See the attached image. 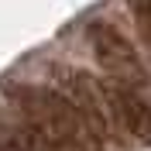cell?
<instances>
[{
    "instance_id": "6da1fadb",
    "label": "cell",
    "mask_w": 151,
    "mask_h": 151,
    "mask_svg": "<svg viewBox=\"0 0 151 151\" xmlns=\"http://www.w3.org/2000/svg\"><path fill=\"white\" fill-rule=\"evenodd\" d=\"M14 106L21 113H28L31 120L52 137L55 144H62L65 151H106L103 137H96V131L79 117L72 103L58 89H35V86H10L7 89Z\"/></svg>"
},
{
    "instance_id": "5b68a950",
    "label": "cell",
    "mask_w": 151,
    "mask_h": 151,
    "mask_svg": "<svg viewBox=\"0 0 151 151\" xmlns=\"http://www.w3.org/2000/svg\"><path fill=\"white\" fill-rule=\"evenodd\" d=\"M134 21H137V31L144 35V41L151 45V0H127Z\"/></svg>"
},
{
    "instance_id": "3957f363",
    "label": "cell",
    "mask_w": 151,
    "mask_h": 151,
    "mask_svg": "<svg viewBox=\"0 0 151 151\" xmlns=\"http://www.w3.org/2000/svg\"><path fill=\"white\" fill-rule=\"evenodd\" d=\"M89 45H93V52H96V62L110 72V79L117 86H144L148 83V72H144L134 45L113 28V24L93 21V24H89Z\"/></svg>"
},
{
    "instance_id": "7a4b0ae2",
    "label": "cell",
    "mask_w": 151,
    "mask_h": 151,
    "mask_svg": "<svg viewBox=\"0 0 151 151\" xmlns=\"http://www.w3.org/2000/svg\"><path fill=\"white\" fill-rule=\"evenodd\" d=\"M52 76L58 83V93L79 110V117L96 131V137L106 141V137L120 134V120H117V110H113L110 83H100L89 72H79V69H69V65H55Z\"/></svg>"
},
{
    "instance_id": "277c9868",
    "label": "cell",
    "mask_w": 151,
    "mask_h": 151,
    "mask_svg": "<svg viewBox=\"0 0 151 151\" xmlns=\"http://www.w3.org/2000/svg\"><path fill=\"white\" fill-rule=\"evenodd\" d=\"M110 96H113V110H117L120 131H127L141 144H151V106L144 100H137L127 86H117V83H110Z\"/></svg>"
}]
</instances>
